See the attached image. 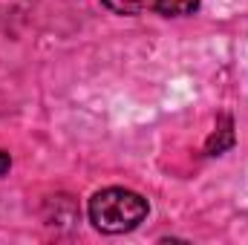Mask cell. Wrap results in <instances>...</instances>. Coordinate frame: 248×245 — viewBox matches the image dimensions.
Returning <instances> with one entry per match:
<instances>
[{"mask_svg":"<svg viewBox=\"0 0 248 245\" xmlns=\"http://www.w3.org/2000/svg\"><path fill=\"white\" fill-rule=\"evenodd\" d=\"M87 214H90V222H93L95 231L116 237V234L136 231L147 219L150 205L136 190H127V187H104V190L93 193V199L87 205Z\"/></svg>","mask_w":248,"mask_h":245,"instance_id":"cell-1","label":"cell"},{"mask_svg":"<svg viewBox=\"0 0 248 245\" xmlns=\"http://www.w3.org/2000/svg\"><path fill=\"white\" fill-rule=\"evenodd\" d=\"M231 147H234V122H231V116H222L219 124H217V130L211 133L208 144H205V153L208 156H222Z\"/></svg>","mask_w":248,"mask_h":245,"instance_id":"cell-2","label":"cell"},{"mask_svg":"<svg viewBox=\"0 0 248 245\" xmlns=\"http://www.w3.org/2000/svg\"><path fill=\"white\" fill-rule=\"evenodd\" d=\"M153 9L165 17H182L199 9V0H153Z\"/></svg>","mask_w":248,"mask_h":245,"instance_id":"cell-3","label":"cell"},{"mask_svg":"<svg viewBox=\"0 0 248 245\" xmlns=\"http://www.w3.org/2000/svg\"><path fill=\"white\" fill-rule=\"evenodd\" d=\"M116 15H139L144 9H153V0H101Z\"/></svg>","mask_w":248,"mask_h":245,"instance_id":"cell-4","label":"cell"},{"mask_svg":"<svg viewBox=\"0 0 248 245\" xmlns=\"http://www.w3.org/2000/svg\"><path fill=\"white\" fill-rule=\"evenodd\" d=\"M9 168H12V156H9L6 150H0V176H6Z\"/></svg>","mask_w":248,"mask_h":245,"instance_id":"cell-5","label":"cell"}]
</instances>
